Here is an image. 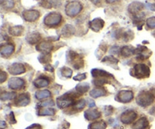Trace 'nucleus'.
Segmentation results:
<instances>
[{
    "label": "nucleus",
    "mask_w": 155,
    "mask_h": 129,
    "mask_svg": "<svg viewBox=\"0 0 155 129\" xmlns=\"http://www.w3.org/2000/svg\"><path fill=\"white\" fill-rule=\"evenodd\" d=\"M78 97V94L75 92H68L65 95H62L60 98H57V105L60 109H64L74 105V99Z\"/></svg>",
    "instance_id": "1"
},
{
    "label": "nucleus",
    "mask_w": 155,
    "mask_h": 129,
    "mask_svg": "<svg viewBox=\"0 0 155 129\" xmlns=\"http://www.w3.org/2000/svg\"><path fill=\"white\" fill-rule=\"evenodd\" d=\"M154 97L151 94V92L147 91H142L139 93L137 98H136V102L138 105L142 107H146L151 105L154 102Z\"/></svg>",
    "instance_id": "2"
},
{
    "label": "nucleus",
    "mask_w": 155,
    "mask_h": 129,
    "mask_svg": "<svg viewBox=\"0 0 155 129\" xmlns=\"http://www.w3.org/2000/svg\"><path fill=\"white\" fill-rule=\"evenodd\" d=\"M62 21V16L58 12H51L44 18V24L48 27H58Z\"/></svg>",
    "instance_id": "3"
},
{
    "label": "nucleus",
    "mask_w": 155,
    "mask_h": 129,
    "mask_svg": "<svg viewBox=\"0 0 155 129\" xmlns=\"http://www.w3.org/2000/svg\"><path fill=\"white\" fill-rule=\"evenodd\" d=\"M83 9V5L78 1H71L65 6V13L68 16L74 18L79 15Z\"/></svg>",
    "instance_id": "4"
},
{
    "label": "nucleus",
    "mask_w": 155,
    "mask_h": 129,
    "mask_svg": "<svg viewBox=\"0 0 155 129\" xmlns=\"http://www.w3.org/2000/svg\"><path fill=\"white\" fill-rule=\"evenodd\" d=\"M67 58H68V62L71 63L73 65V66L77 69H80L84 65L83 57L74 51H68V54H67Z\"/></svg>",
    "instance_id": "5"
},
{
    "label": "nucleus",
    "mask_w": 155,
    "mask_h": 129,
    "mask_svg": "<svg viewBox=\"0 0 155 129\" xmlns=\"http://www.w3.org/2000/svg\"><path fill=\"white\" fill-rule=\"evenodd\" d=\"M133 76L138 79H145L150 76V71L149 67L143 63H139L136 64L133 68Z\"/></svg>",
    "instance_id": "6"
},
{
    "label": "nucleus",
    "mask_w": 155,
    "mask_h": 129,
    "mask_svg": "<svg viewBox=\"0 0 155 129\" xmlns=\"http://www.w3.org/2000/svg\"><path fill=\"white\" fill-rule=\"evenodd\" d=\"M136 117H137V113L134 110H128L121 114L120 120L124 124L129 125L133 123L136 120Z\"/></svg>",
    "instance_id": "7"
},
{
    "label": "nucleus",
    "mask_w": 155,
    "mask_h": 129,
    "mask_svg": "<svg viewBox=\"0 0 155 129\" xmlns=\"http://www.w3.org/2000/svg\"><path fill=\"white\" fill-rule=\"evenodd\" d=\"M134 98V94L130 90H122L117 94V100L124 104L130 103Z\"/></svg>",
    "instance_id": "8"
},
{
    "label": "nucleus",
    "mask_w": 155,
    "mask_h": 129,
    "mask_svg": "<svg viewBox=\"0 0 155 129\" xmlns=\"http://www.w3.org/2000/svg\"><path fill=\"white\" fill-rule=\"evenodd\" d=\"M23 18L27 22H33L36 21V20L39 19L40 14H39V11L37 10H25L23 11L22 13Z\"/></svg>",
    "instance_id": "9"
},
{
    "label": "nucleus",
    "mask_w": 155,
    "mask_h": 129,
    "mask_svg": "<svg viewBox=\"0 0 155 129\" xmlns=\"http://www.w3.org/2000/svg\"><path fill=\"white\" fill-rule=\"evenodd\" d=\"M25 82L21 78L18 77H12L8 81V87L12 90H19L24 86Z\"/></svg>",
    "instance_id": "10"
},
{
    "label": "nucleus",
    "mask_w": 155,
    "mask_h": 129,
    "mask_svg": "<svg viewBox=\"0 0 155 129\" xmlns=\"http://www.w3.org/2000/svg\"><path fill=\"white\" fill-rule=\"evenodd\" d=\"M25 67L22 63H14L8 67L9 73L12 75H21V74L25 73Z\"/></svg>",
    "instance_id": "11"
},
{
    "label": "nucleus",
    "mask_w": 155,
    "mask_h": 129,
    "mask_svg": "<svg viewBox=\"0 0 155 129\" xmlns=\"http://www.w3.org/2000/svg\"><path fill=\"white\" fill-rule=\"evenodd\" d=\"M15 103L17 107H26L30 103V95L27 93L21 94L16 98Z\"/></svg>",
    "instance_id": "12"
},
{
    "label": "nucleus",
    "mask_w": 155,
    "mask_h": 129,
    "mask_svg": "<svg viewBox=\"0 0 155 129\" xmlns=\"http://www.w3.org/2000/svg\"><path fill=\"white\" fill-rule=\"evenodd\" d=\"M151 51L148 49L145 46L139 45L137 48H136V54L139 55L138 59L139 60H145V59L148 58L151 55Z\"/></svg>",
    "instance_id": "13"
},
{
    "label": "nucleus",
    "mask_w": 155,
    "mask_h": 129,
    "mask_svg": "<svg viewBox=\"0 0 155 129\" xmlns=\"http://www.w3.org/2000/svg\"><path fill=\"white\" fill-rule=\"evenodd\" d=\"M104 26V21L101 18H95L89 22V27L94 32H99Z\"/></svg>",
    "instance_id": "14"
},
{
    "label": "nucleus",
    "mask_w": 155,
    "mask_h": 129,
    "mask_svg": "<svg viewBox=\"0 0 155 129\" xmlns=\"http://www.w3.org/2000/svg\"><path fill=\"white\" fill-rule=\"evenodd\" d=\"M91 73H92V76L95 79H114L113 75L107 73V71L103 70V69H93Z\"/></svg>",
    "instance_id": "15"
},
{
    "label": "nucleus",
    "mask_w": 155,
    "mask_h": 129,
    "mask_svg": "<svg viewBox=\"0 0 155 129\" xmlns=\"http://www.w3.org/2000/svg\"><path fill=\"white\" fill-rule=\"evenodd\" d=\"M36 50L42 53H50L53 49V45L51 42L48 41H43L36 45Z\"/></svg>",
    "instance_id": "16"
},
{
    "label": "nucleus",
    "mask_w": 155,
    "mask_h": 129,
    "mask_svg": "<svg viewBox=\"0 0 155 129\" xmlns=\"http://www.w3.org/2000/svg\"><path fill=\"white\" fill-rule=\"evenodd\" d=\"M15 51V46L13 44L8 43L2 45L1 46V50H0V54L2 57H8Z\"/></svg>",
    "instance_id": "17"
},
{
    "label": "nucleus",
    "mask_w": 155,
    "mask_h": 129,
    "mask_svg": "<svg viewBox=\"0 0 155 129\" xmlns=\"http://www.w3.org/2000/svg\"><path fill=\"white\" fill-rule=\"evenodd\" d=\"M144 5L142 2H132L131 4L129 5L128 7V11L130 13L133 14V15H136V14L140 13L141 11L143 9Z\"/></svg>",
    "instance_id": "18"
},
{
    "label": "nucleus",
    "mask_w": 155,
    "mask_h": 129,
    "mask_svg": "<svg viewBox=\"0 0 155 129\" xmlns=\"http://www.w3.org/2000/svg\"><path fill=\"white\" fill-rule=\"evenodd\" d=\"M101 114L98 110H93V109H90L88 110L85 112L84 113V117L86 118L87 120L92 121L95 120V119H98L101 117Z\"/></svg>",
    "instance_id": "19"
},
{
    "label": "nucleus",
    "mask_w": 155,
    "mask_h": 129,
    "mask_svg": "<svg viewBox=\"0 0 155 129\" xmlns=\"http://www.w3.org/2000/svg\"><path fill=\"white\" fill-rule=\"evenodd\" d=\"M41 39V35L38 32H32V33H28L26 36V40L29 44L34 45V44L38 43Z\"/></svg>",
    "instance_id": "20"
},
{
    "label": "nucleus",
    "mask_w": 155,
    "mask_h": 129,
    "mask_svg": "<svg viewBox=\"0 0 155 129\" xmlns=\"http://www.w3.org/2000/svg\"><path fill=\"white\" fill-rule=\"evenodd\" d=\"M149 127V122L146 117H142L133 124V129H147Z\"/></svg>",
    "instance_id": "21"
},
{
    "label": "nucleus",
    "mask_w": 155,
    "mask_h": 129,
    "mask_svg": "<svg viewBox=\"0 0 155 129\" xmlns=\"http://www.w3.org/2000/svg\"><path fill=\"white\" fill-rule=\"evenodd\" d=\"M90 96L93 98H98L100 97L105 96L107 95V91L102 87H97L92 89L90 92Z\"/></svg>",
    "instance_id": "22"
},
{
    "label": "nucleus",
    "mask_w": 155,
    "mask_h": 129,
    "mask_svg": "<svg viewBox=\"0 0 155 129\" xmlns=\"http://www.w3.org/2000/svg\"><path fill=\"white\" fill-rule=\"evenodd\" d=\"M24 31V28L23 26L18 25L10 27L8 29V33L11 36H21Z\"/></svg>",
    "instance_id": "23"
},
{
    "label": "nucleus",
    "mask_w": 155,
    "mask_h": 129,
    "mask_svg": "<svg viewBox=\"0 0 155 129\" xmlns=\"http://www.w3.org/2000/svg\"><path fill=\"white\" fill-rule=\"evenodd\" d=\"M120 54L123 57H128L133 54H136V48L131 45H127L120 48Z\"/></svg>",
    "instance_id": "24"
},
{
    "label": "nucleus",
    "mask_w": 155,
    "mask_h": 129,
    "mask_svg": "<svg viewBox=\"0 0 155 129\" xmlns=\"http://www.w3.org/2000/svg\"><path fill=\"white\" fill-rule=\"evenodd\" d=\"M75 28L71 24H66L61 30V36L64 37H71L75 33Z\"/></svg>",
    "instance_id": "25"
},
{
    "label": "nucleus",
    "mask_w": 155,
    "mask_h": 129,
    "mask_svg": "<svg viewBox=\"0 0 155 129\" xmlns=\"http://www.w3.org/2000/svg\"><path fill=\"white\" fill-rule=\"evenodd\" d=\"M101 62H102V63H106V64L107 65H110V66H111L112 67L115 68L116 66H117V63L118 62H119V60H118L117 58H115L114 56L110 55V56H106L105 57H104V58L102 59V60H101Z\"/></svg>",
    "instance_id": "26"
},
{
    "label": "nucleus",
    "mask_w": 155,
    "mask_h": 129,
    "mask_svg": "<svg viewBox=\"0 0 155 129\" xmlns=\"http://www.w3.org/2000/svg\"><path fill=\"white\" fill-rule=\"evenodd\" d=\"M33 85L38 89L45 88L49 85V80L46 78H38L33 82Z\"/></svg>",
    "instance_id": "27"
},
{
    "label": "nucleus",
    "mask_w": 155,
    "mask_h": 129,
    "mask_svg": "<svg viewBox=\"0 0 155 129\" xmlns=\"http://www.w3.org/2000/svg\"><path fill=\"white\" fill-rule=\"evenodd\" d=\"M107 124L103 120L97 121V122H92L89 125V129H106Z\"/></svg>",
    "instance_id": "28"
},
{
    "label": "nucleus",
    "mask_w": 155,
    "mask_h": 129,
    "mask_svg": "<svg viewBox=\"0 0 155 129\" xmlns=\"http://www.w3.org/2000/svg\"><path fill=\"white\" fill-rule=\"evenodd\" d=\"M35 97L38 100H42L51 97V92L48 90H42L36 92L35 94Z\"/></svg>",
    "instance_id": "29"
},
{
    "label": "nucleus",
    "mask_w": 155,
    "mask_h": 129,
    "mask_svg": "<svg viewBox=\"0 0 155 129\" xmlns=\"http://www.w3.org/2000/svg\"><path fill=\"white\" fill-rule=\"evenodd\" d=\"M90 89V86L88 83H81L76 86V90L78 92V94L83 95V94L86 93Z\"/></svg>",
    "instance_id": "30"
},
{
    "label": "nucleus",
    "mask_w": 155,
    "mask_h": 129,
    "mask_svg": "<svg viewBox=\"0 0 155 129\" xmlns=\"http://www.w3.org/2000/svg\"><path fill=\"white\" fill-rule=\"evenodd\" d=\"M16 97V93L15 92H2L1 94V100L2 101H8V100H12Z\"/></svg>",
    "instance_id": "31"
},
{
    "label": "nucleus",
    "mask_w": 155,
    "mask_h": 129,
    "mask_svg": "<svg viewBox=\"0 0 155 129\" xmlns=\"http://www.w3.org/2000/svg\"><path fill=\"white\" fill-rule=\"evenodd\" d=\"M38 59H39L40 63H48V62L51 61V57L50 53H42V54H40V55L39 56Z\"/></svg>",
    "instance_id": "32"
},
{
    "label": "nucleus",
    "mask_w": 155,
    "mask_h": 129,
    "mask_svg": "<svg viewBox=\"0 0 155 129\" xmlns=\"http://www.w3.org/2000/svg\"><path fill=\"white\" fill-rule=\"evenodd\" d=\"M55 113L54 110L51 108H45V109H40L39 110L38 114L39 116H53Z\"/></svg>",
    "instance_id": "33"
},
{
    "label": "nucleus",
    "mask_w": 155,
    "mask_h": 129,
    "mask_svg": "<svg viewBox=\"0 0 155 129\" xmlns=\"http://www.w3.org/2000/svg\"><path fill=\"white\" fill-rule=\"evenodd\" d=\"M61 75L64 77H65V78H71L72 76L73 70L71 69H70L69 67L64 66V67H62L61 69Z\"/></svg>",
    "instance_id": "34"
},
{
    "label": "nucleus",
    "mask_w": 155,
    "mask_h": 129,
    "mask_svg": "<svg viewBox=\"0 0 155 129\" xmlns=\"http://www.w3.org/2000/svg\"><path fill=\"white\" fill-rule=\"evenodd\" d=\"M85 106H86V101L83 99H81L74 104V109L77 110V111H80V110H82L84 108Z\"/></svg>",
    "instance_id": "35"
},
{
    "label": "nucleus",
    "mask_w": 155,
    "mask_h": 129,
    "mask_svg": "<svg viewBox=\"0 0 155 129\" xmlns=\"http://www.w3.org/2000/svg\"><path fill=\"white\" fill-rule=\"evenodd\" d=\"M14 0H1L2 7L5 9H10L14 7Z\"/></svg>",
    "instance_id": "36"
},
{
    "label": "nucleus",
    "mask_w": 155,
    "mask_h": 129,
    "mask_svg": "<svg viewBox=\"0 0 155 129\" xmlns=\"http://www.w3.org/2000/svg\"><path fill=\"white\" fill-rule=\"evenodd\" d=\"M122 37L125 42H129V41L132 40L134 37V33L131 31V30H128V31L124 33L122 35Z\"/></svg>",
    "instance_id": "37"
},
{
    "label": "nucleus",
    "mask_w": 155,
    "mask_h": 129,
    "mask_svg": "<svg viewBox=\"0 0 155 129\" xmlns=\"http://www.w3.org/2000/svg\"><path fill=\"white\" fill-rule=\"evenodd\" d=\"M106 83H109V81L107 80V79H95L93 80V84L95 85H97V86H101L102 85H104L106 84Z\"/></svg>",
    "instance_id": "38"
},
{
    "label": "nucleus",
    "mask_w": 155,
    "mask_h": 129,
    "mask_svg": "<svg viewBox=\"0 0 155 129\" xmlns=\"http://www.w3.org/2000/svg\"><path fill=\"white\" fill-rule=\"evenodd\" d=\"M146 25L149 28L155 29V17H151L146 21Z\"/></svg>",
    "instance_id": "39"
},
{
    "label": "nucleus",
    "mask_w": 155,
    "mask_h": 129,
    "mask_svg": "<svg viewBox=\"0 0 155 129\" xmlns=\"http://www.w3.org/2000/svg\"><path fill=\"white\" fill-rule=\"evenodd\" d=\"M39 5L45 8H51V4L47 0H39Z\"/></svg>",
    "instance_id": "40"
},
{
    "label": "nucleus",
    "mask_w": 155,
    "mask_h": 129,
    "mask_svg": "<svg viewBox=\"0 0 155 129\" xmlns=\"http://www.w3.org/2000/svg\"><path fill=\"white\" fill-rule=\"evenodd\" d=\"M86 78V73H80V74H77V76H75L74 77V79L75 80V81H83V80H84Z\"/></svg>",
    "instance_id": "41"
},
{
    "label": "nucleus",
    "mask_w": 155,
    "mask_h": 129,
    "mask_svg": "<svg viewBox=\"0 0 155 129\" xmlns=\"http://www.w3.org/2000/svg\"><path fill=\"white\" fill-rule=\"evenodd\" d=\"M114 109L111 106H106L104 107V113H105V116H110L113 113Z\"/></svg>",
    "instance_id": "42"
},
{
    "label": "nucleus",
    "mask_w": 155,
    "mask_h": 129,
    "mask_svg": "<svg viewBox=\"0 0 155 129\" xmlns=\"http://www.w3.org/2000/svg\"><path fill=\"white\" fill-rule=\"evenodd\" d=\"M119 51L120 52V49L118 46H114L110 48V53L111 54H117L119 53Z\"/></svg>",
    "instance_id": "43"
},
{
    "label": "nucleus",
    "mask_w": 155,
    "mask_h": 129,
    "mask_svg": "<svg viewBox=\"0 0 155 129\" xmlns=\"http://www.w3.org/2000/svg\"><path fill=\"white\" fill-rule=\"evenodd\" d=\"M6 79H7V73L4 72V71H2L1 74H0V83L2 84L5 81Z\"/></svg>",
    "instance_id": "44"
},
{
    "label": "nucleus",
    "mask_w": 155,
    "mask_h": 129,
    "mask_svg": "<svg viewBox=\"0 0 155 129\" xmlns=\"http://www.w3.org/2000/svg\"><path fill=\"white\" fill-rule=\"evenodd\" d=\"M42 107H51V106L54 105V103L52 101H47L42 102V104H40Z\"/></svg>",
    "instance_id": "45"
},
{
    "label": "nucleus",
    "mask_w": 155,
    "mask_h": 129,
    "mask_svg": "<svg viewBox=\"0 0 155 129\" xmlns=\"http://www.w3.org/2000/svg\"><path fill=\"white\" fill-rule=\"evenodd\" d=\"M26 129H42V128L39 124H33V125H30V126H29L28 128Z\"/></svg>",
    "instance_id": "46"
},
{
    "label": "nucleus",
    "mask_w": 155,
    "mask_h": 129,
    "mask_svg": "<svg viewBox=\"0 0 155 129\" xmlns=\"http://www.w3.org/2000/svg\"><path fill=\"white\" fill-rule=\"evenodd\" d=\"M146 7L148 8V9L151 11H155V4H151V3H148L146 5Z\"/></svg>",
    "instance_id": "47"
},
{
    "label": "nucleus",
    "mask_w": 155,
    "mask_h": 129,
    "mask_svg": "<svg viewBox=\"0 0 155 129\" xmlns=\"http://www.w3.org/2000/svg\"><path fill=\"white\" fill-rule=\"evenodd\" d=\"M45 69L47 71H50V72H53V70H54V69H53V67L51 66H46L45 67Z\"/></svg>",
    "instance_id": "48"
},
{
    "label": "nucleus",
    "mask_w": 155,
    "mask_h": 129,
    "mask_svg": "<svg viewBox=\"0 0 155 129\" xmlns=\"http://www.w3.org/2000/svg\"><path fill=\"white\" fill-rule=\"evenodd\" d=\"M0 126H1V129H4L5 128H6V123L4 122V121H1V122H0Z\"/></svg>",
    "instance_id": "49"
},
{
    "label": "nucleus",
    "mask_w": 155,
    "mask_h": 129,
    "mask_svg": "<svg viewBox=\"0 0 155 129\" xmlns=\"http://www.w3.org/2000/svg\"><path fill=\"white\" fill-rule=\"evenodd\" d=\"M149 113H151V115H153V116H155V106H154V107H153L152 108H151V110H150Z\"/></svg>",
    "instance_id": "50"
},
{
    "label": "nucleus",
    "mask_w": 155,
    "mask_h": 129,
    "mask_svg": "<svg viewBox=\"0 0 155 129\" xmlns=\"http://www.w3.org/2000/svg\"><path fill=\"white\" fill-rule=\"evenodd\" d=\"M89 107H95V102H94L93 101H89Z\"/></svg>",
    "instance_id": "51"
},
{
    "label": "nucleus",
    "mask_w": 155,
    "mask_h": 129,
    "mask_svg": "<svg viewBox=\"0 0 155 129\" xmlns=\"http://www.w3.org/2000/svg\"><path fill=\"white\" fill-rule=\"evenodd\" d=\"M90 1L92 2L93 3V4L97 5V4H98V3H99L100 2H101V0H90Z\"/></svg>",
    "instance_id": "52"
},
{
    "label": "nucleus",
    "mask_w": 155,
    "mask_h": 129,
    "mask_svg": "<svg viewBox=\"0 0 155 129\" xmlns=\"http://www.w3.org/2000/svg\"><path fill=\"white\" fill-rule=\"evenodd\" d=\"M150 92H151V94L153 95V96H154L155 98V86H154V87H153L152 89H151V91H150Z\"/></svg>",
    "instance_id": "53"
},
{
    "label": "nucleus",
    "mask_w": 155,
    "mask_h": 129,
    "mask_svg": "<svg viewBox=\"0 0 155 129\" xmlns=\"http://www.w3.org/2000/svg\"><path fill=\"white\" fill-rule=\"evenodd\" d=\"M106 2H107V3H114L115 2L118 1V0H105Z\"/></svg>",
    "instance_id": "54"
}]
</instances>
